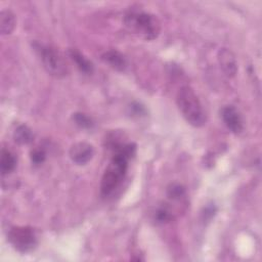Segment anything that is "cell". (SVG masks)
<instances>
[{"label":"cell","instance_id":"277c9868","mask_svg":"<svg viewBox=\"0 0 262 262\" xmlns=\"http://www.w3.org/2000/svg\"><path fill=\"white\" fill-rule=\"evenodd\" d=\"M34 48L38 53L44 69L53 77L62 78L68 74V66L61 53L50 45L34 43Z\"/></svg>","mask_w":262,"mask_h":262},{"label":"cell","instance_id":"9a60e30c","mask_svg":"<svg viewBox=\"0 0 262 262\" xmlns=\"http://www.w3.org/2000/svg\"><path fill=\"white\" fill-rule=\"evenodd\" d=\"M155 219L157 222L159 223H165V222H169L172 219V212L169 210L168 207L164 206L161 207L157 210L156 214H155Z\"/></svg>","mask_w":262,"mask_h":262},{"label":"cell","instance_id":"8fae6325","mask_svg":"<svg viewBox=\"0 0 262 262\" xmlns=\"http://www.w3.org/2000/svg\"><path fill=\"white\" fill-rule=\"evenodd\" d=\"M15 15L9 9H2L0 13V31L2 35H9L15 28Z\"/></svg>","mask_w":262,"mask_h":262},{"label":"cell","instance_id":"6da1fadb","mask_svg":"<svg viewBox=\"0 0 262 262\" xmlns=\"http://www.w3.org/2000/svg\"><path fill=\"white\" fill-rule=\"evenodd\" d=\"M113 149L114 155L100 183V191L103 196L112 194L123 181L127 173L128 162L135 155L136 145L134 143H117Z\"/></svg>","mask_w":262,"mask_h":262},{"label":"cell","instance_id":"3957f363","mask_svg":"<svg viewBox=\"0 0 262 262\" xmlns=\"http://www.w3.org/2000/svg\"><path fill=\"white\" fill-rule=\"evenodd\" d=\"M176 102L183 118L193 127H202L206 124V114L202 103L189 86H183L178 90Z\"/></svg>","mask_w":262,"mask_h":262},{"label":"cell","instance_id":"5b68a950","mask_svg":"<svg viewBox=\"0 0 262 262\" xmlns=\"http://www.w3.org/2000/svg\"><path fill=\"white\" fill-rule=\"evenodd\" d=\"M7 237L11 246L20 253L31 252L38 245L36 232L29 226H14L10 228Z\"/></svg>","mask_w":262,"mask_h":262},{"label":"cell","instance_id":"7a4b0ae2","mask_svg":"<svg viewBox=\"0 0 262 262\" xmlns=\"http://www.w3.org/2000/svg\"><path fill=\"white\" fill-rule=\"evenodd\" d=\"M124 24L131 33L144 40L156 39L161 31V24L156 15L141 10L127 12L124 16Z\"/></svg>","mask_w":262,"mask_h":262},{"label":"cell","instance_id":"52a82bcc","mask_svg":"<svg viewBox=\"0 0 262 262\" xmlns=\"http://www.w3.org/2000/svg\"><path fill=\"white\" fill-rule=\"evenodd\" d=\"M94 155V148L90 143L77 142L70 148V157L72 161L78 165L87 164Z\"/></svg>","mask_w":262,"mask_h":262},{"label":"cell","instance_id":"e0dca14e","mask_svg":"<svg viewBox=\"0 0 262 262\" xmlns=\"http://www.w3.org/2000/svg\"><path fill=\"white\" fill-rule=\"evenodd\" d=\"M46 159V154L41 148H36L31 151V161L35 166H39L44 163Z\"/></svg>","mask_w":262,"mask_h":262},{"label":"cell","instance_id":"4fadbf2b","mask_svg":"<svg viewBox=\"0 0 262 262\" xmlns=\"http://www.w3.org/2000/svg\"><path fill=\"white\" fill-rule=\"evenodd\" d=\"M13 138L18 144H29L33 141L34 135L27 125H19L13 132Z\"/></svg>","mask_w":262,"mask_h":262},{"label":"cell","instance_id":"ba28073f","mask_svg":"<svg viewBox=\"0 0 262 262\" xmlns=\"http://www.w3.org/2000/svg\"><path fill=\"white\" fill-rule=\"evenodd\" d=\"M217 58L223 73L229 78L234 77L237 72V64L232 51L227 48H222L218 51Z\"/></svg>","mask_w":262,"mask_h":262},{"label":"cell","instance_id":"7c38bea8","mask_svg":"<svg viewBox=\"0 0 262 262\" xmlns=\"http://www.w3.org/2000/svg\"><path fill=\"white\" fill-rule=\"evenodd\" d=\"M16 166V159L14 155L8 149L1 150V161H0V170L2 175L8 174L14 170Z\"/></svg>","mask_w":262,"mask_h":262},{"label":"cell","instance_id":"2e32d148","mask_svg":"<svg viewBox=\"0 0 262 262\" xmlns=\"http://www.w3.org/2000/svg\"><path fill=\"white\" fill-rule=\"evenodd\" d=\"M74 122L81 128H91L93 123L92 120L83 113H76L73 116Z\"/></svg>","mask_w":262,"mask_h":262},{"label":"cell","instance_id":"5bb4252c","mask_svg":"<svg viewBox=\"0 0 262 262\" xmlns=\"http://www.w3.org/2000/svg\"><path fill=\"white\" fill-rule=\"evenodd\" d=\"M167 195L173 201H180L185 196V188L179 183H172L167 188Z\"/></svg>","mask_w":262,"mask_h":262},{"label":"cell","instance_id":"9c48e42d","mask_svg":"<svg viewBox=\"0 0 262 262\" xmlns=\"http://www.w3.org/2000/svg\"><path fill=\"white\" fill-rule=\"evenodd\" d=\"M101 58L104 62H106L107 64H110V67L117 71L123 72L127 68V60L125 56L118 50H107L101 55Z\"/></svg>","mask_w":262,"mask_h":262},{"label":"cell","instance_id":"30bf717a","mask_svg":"<svg viewBox=\"0 0 262 262\" xmlns=\"http://www.w3.org/2000/svg\"><path fill=\"white\" fill-rule=\"evenodd\" d=\"M70 58L76 63L77 68L84 74H91L93 72V63L79 50L71 48L68 51Z\"/></svg>","mask_w":262,"mask_h":262},{"label":"cell","instance_id":"8992f818","mask_svg":"<svg viewBox=\"0 0 262 262\" xmlns=\"http://www.w3.org/2000/svg\"><path fill=\"white\" fill-rule=\"evenodd\" d=\"M221 117L225 126L234 134H238L244 129L243 119L238 111L232 105H226L221 110Z\"/></svg>","mask_w":262,"mask_h":262}]
</instances>
